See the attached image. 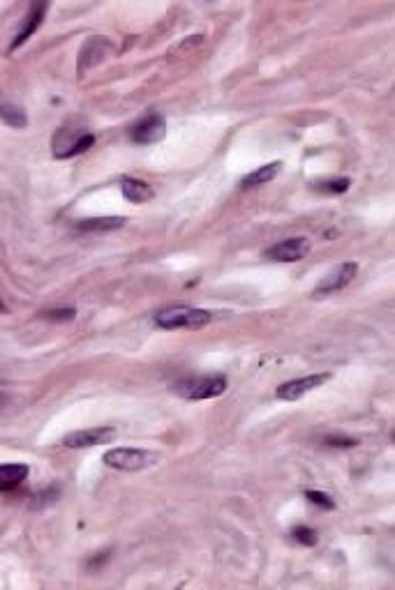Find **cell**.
Instances as JSON below:
<instances>
[{"label":"cell","mask_w":395,"mask_h":590,"mask_svg":"<svg viewBox=\"0 0 395 590\" xmlns=\"http://www.w3.org/2000/svg\"><path fill=\"white\" fill-rule=\"evenodd\" d=\"M227 390V378L222 374H209L199 378H185L174 385V392L190 402H201V399L220 397Z\"/></svg>","instance_id":"1"},{"label":"cell","mask_w":395,"mask_h":590,"mask_svg":"<svg viewBox=\"0 0 395 590\" xmlns=\"http://www.w3.org/2000/svg\"><path fill=\"white\" fill-rule=\"evenodd\" d=\"M213 318L211 311L192 309V307H172L159 311L155 316V326L162 330H183V328H204Z\"/></svg>","instance_id":"2"},{"label":"cell","mask_w":395,"mask_h":590,"mask_svg":"<svg viewBox=\"0 0 395 590\" xmlns=\"http://www.w3.org/2000/svg\"><path fill=\"white\" fill-rule=\"evenodd\" d=\"M157 461L155 452L137 450V447H114L105 454V463L116 471H144Z\"/></svg>","instance_id":"3"},{"label":"cell","mask_w":395,"mask_h":590,"mask_svg":"<svg viewBox=\"0 0 395 590\" xmlns=\"http://www.w3.org/2000/svg\"><path fill=\"white\" fill-rule=\"evenodd\" d=\"M356 272H359V265L354 261L349 263H340L337 268H333L328 274H324L322 281L315 286V298H324V295H333L337 291H342L347 284H352Z\"/></svg>","instance_id":"4"},{"label":"cell","mask_w":395,"mask_h":590,"mask_svg":"<svg viewBox=\"0 0 395 590\" xmlns=\"http://www.w3.org/2000/svg\"><path fill=\"white\" fill-rule=\"evenodd\" d=\"M310 254V240L307 237H287V240H282L278 245L268 247L263 256L270 261H278V263H296L300 259H305Z\"/></svg>","instance_id":"5"},{"label":"cell","mask_w":395,"mask_h":590,"mask_svg":"<svg viewBox=\"0 0 395 590\" xmlns=\"http://www.w3.org/2000/svg\"><path fill=\"white\" fill-rule=\"evenodd\" d=\"M331 378V374H312V376H303V378H294L287 380L275 390V397L282 399V402H296L303 395L312 392V390L322 387L326 380Z\"/></svg>","instance_id":"6"},{"label":"cell","mask_w":395,"mask_h":590,"mask_svg":"<svg viewBox=\"0 0 395 590\" xmlns=\"http://www.w3.org/2000/svg\"><path fill=\"white\" fill-rule=\"evenodd\" d=\"M114 436H116L114 427H93V429H79V431L63 436V445L65 447H93V445L114 441Z\"/></svg>","instance_id":"7"},{"label":"cell","mask_w":395,"mask_h":590,"mask_svg":"<svg viewBox=\"0 0 395 590\" xmlns=\"http://www.w3.org/2000/svg\"><path fill=\"white\" fill-rule=\"evenodd\" d=\"M167 134V125H164V118L157 116V113H150L146 120H141L139 125L132 127L130 136L135 144L139 146H148V144H157V141H162Z\"/></svg>","instance_id":"8"},{"label":"cell","mask_w":395,"mask_h":590,"mask_svg":"<svg viewBox=\"0 0 395 590\" xmlns=\"http://www.w3.org/2000/svg\"><path fill=\"white\" fill-rule=\"evenodd\" d=\"M46 9H49V3H35L31 5V9H28V14L23 18V26L19 28V33L14 35V40H12V46H9V51H14L19 49L28 37H33V33L37 31V28L42 26L44 21V14H46Z\"/></svg>","instance_id":"9"},{"label":"cell","mask_w":395,"mask_h":590,"mask_svg":"<svg viewBox=\"0 0 395 590\" xmlns=\"http://www.w3.org/2000/svg\"><path fill=\"white\" fill-rule=\"evenodd\" d=\"M28 473H31V468L26 463H3L0 466V489L9 491L19 487L28 478Z\"/></svg>","instance_id":"10"},{"label":"cell","mask_w":395,"mask_h":590,"mask_svg":"<svg viewBox=\"0 0 395 590\" xmlns=\"http://www.w3.org/2000/svg\"><path fill=\"white\" fill-rule=\"evenodd\" d=\"M282 171V161H270V164H263L259 168H255L252 173H248L243 178V189H252V187H259V185H266L270 183L273 178Z\"/></svg>","instance_id":"11"},{"label":"cell","mask_w":395,"mask_h":590,"mask_svg":"<svg viewBox=\"0 0 395 590\" xmlns=\"http://www.w3.org/2000/svg\"><path fill=\"white\" fill-rule=\"evenodd\" d=\"M120 187H123V194H125V198L130 203H144V201H148V198H153V189H150V185L144 183V180L123 178Z\"/></svg>","instance_id":"12"},{"label":"cell","mask_w":395,"mask_h":590,"mask_svg":"<svg viewBox=\"0 0 395 590\" xmlns=\"http://www.w3.org/2000/svg\"><path fill=\"white\" fill-rule=\"evenodd\" d=\"M125 224V217H95V220H79L77 228H81V231H116Z\"/></svg>","instance_id":"13"},{"label":"cell","mask_w":395,"mask_h":590,"mask_svg":"<svg viewBox=\"0 0 395 590\" xmlns=\"http://www.w3.org/2000/svg\"><path fill=\"white\" fill-rule=\"evenodd\" d=\"M3 120H5V125L14 127V129H23L28 125L26 111L21 107H12V104H3Z\"/></svg>","instance_id":"14"},{"label":"cell","mask_w":395,"mask_h":590,"mask_svg":"<svg viewBox=\"0 0 395 590\" xmlns=\"http://www.w3.org/2000/svg\"><path fill=\"white\" fill-rule=\"evenodd\" d=\"M93 144H95V136L88 134V132H83V134H79L68 148H65V150L60 152V155H56V157H74V155H81V152H86Z\"/></svg>","instance_id":"15"},{"label":"cell","mask_w":395,"mask_h":590,"mask_svg":"<svg viewBox=\"0 0 395 590\" xmlns=\"http://www.w3.org/2000/svg\"><path fill=\"white\" fill-rule=\"evenodd\" d=\"M349 178H335V180H326V183H315V189L319 192H328V194H342L349 189Z\"/></svg>","instance_id":"16"},{"label":"cell","mask_w":395,"mask_h":590,"mask_svg":"<svg viewBox=\"0 0 395 590\" xmlns=\"http://www.w3.org/2000/svg\"><path fill=\"white\" fill-rule=\"evenodd\" d=\"M291 537L303 547H315L317 545V532L312 528H307V526H296L294 530H291Z\"/></svg>","instance_id":"17"},{"label":"cell","mask_w":395,"mask_h":590,"mask_svg":"<svg viewBox=\"0 0 395 590\" xmlns=\"http://www.w3.org/2000/svg\"><path fill=\"white\" fill-rule=\"evenodd\" d=\"M305 498H307L310 503H315V505L324 508V510H333V508H335L333 498L328 496V493H322V491H307Z\"/></svg>","instance_id":"18"},{"label":"cell","mask_w":395,"mask_h":590,"mask_svg":"<svg viewBox=\"0 0 395 590\" xmlns=\"http://www.w3.org/2000/svg\"><path fill=\"white\" fill-rule=\"evenodd\" d=\"M74 309H53V311H46V318L51 321H72L74 318Z\"/></svg>","instance_id":"19"},{"label":"cell","mask_w":395,"mask_h":590,"mask_svg":"<svg viewBox=\"0 0 395 590\" xmlns=\"http://www.w3.org/2000/svg\"><path fill=\"white\" fill-rule=\"evenodd\" d=\"M359 441H354V439H333V436H328L326 439V445H331V447H354Z\"/></svg>","instance_id":"20"}]
</instances>
